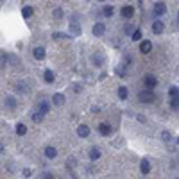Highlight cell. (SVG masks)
Masks as SVG:
<instances>
[{"label":"cell","instance_id":"6da1fadb","mask_svg":"<svg viewBox=\"0 0 179 179\" xmlns=\"http://www.w3.org/2000/svg\"><path fill=\"white\" fill-rule=\"evenodd\" d=\"M138 99L142 100V102H152L154 100V91L149 88V90H142L140 93H138Z\"/></svg>","mask_w":179,"mask_h":179},{"label":"cell","instance_id":"7a4b0ae2","mask_svg":"<svg viewBox=\"0 0 179 179\" xmlns=\"http://www.w3.org/2000/svg\"><path fill=\"white\" fill-rule=\"evenodd\" d=\"M70 32H72V36H79L81 34V27H79L77 16H72V20H70Z\"/></svg>","mask_w":179,"mask_h":179},{"label":"cell","instance_id":"3957f363","mask_svg":"<svg viewBox=\"0 0 179 179\" xmlns=\"http://www.w3.org/2000/svg\"><path fill=\"white\" fill-rule=\"evenodd\" d=\"M143 83H145V86H147V88H150V90H154V88L158 86V79H156L154 75H145Z\"/></svg>","mask_w":179,"mask_h":179},{"label":"cell","instance_id":"277c9868","mask_svg":"<svg viewBox=\"0 0 179 179\" xmlns=\"http://www.w3.org/2000/svg\"><path fill=\"white\" fill-rule=\"evenodd\" d=\"M165 13H167V6H165L163 2L154 4V14H156V16H161V14H165Z\"/></svg>","mask_w":179,"mask_h":179},{"label":"cell","instance_id":"5b68a950","mask_svg":"<svg viewBox=\"0 0 179 179\" xmlns=\"http://www.w3.org/2000/svg\"><path fill=\"white\" fill-rule=\"evenodd\" d=\"M163 31H165V25H163V21L156 20L154 23H152V32H154V34H161Z\"/></svg>","mask_w":179,"mask_h":179},{"label":"cell","instance_id":"8992f818","mask_svg":"<svg viewBox=\"0 0 179 179\" xmlns=\"http://www.w3.org/2000/svg\"><path fill=\"white\" fill-rule=\"evenodd\" d=\"M106 32V25L104 23H95L93 25V34L95 36H102Z\"/></svg>","mask_w":179,"mask_h":179},{"label":"cell","instance_id":"52a82bcc","mask_svg":"<svg viewBox=\"0 0 179 179\" xmlns=\"http://www.w3.org/2000/svg\"><path fill=\"white\" fill-rule=\"evenodd\" d=\"M77 134L81 138H88L90 136V127L88 126H79L77 127Z\"/></svg>","mask_w":179,"mask_h":179},{"label":"cell","instance_id":"ba28073f","mask_svg":"<svg viewBox=\"0 0 179 179\" xmlns=\"http://www.w3.org/2000/svg\"><path fill=\"white\" fill-rule=\"evenodd\" d=\"M140 169H142V174H143V176H147L149 172H150V163H149V159H142Z\"/></svg>","mask_w":179,"mask_h":179},{"label":"cell","instance_id":"9c48e42d","mask_svg":"<svg viewBox=\"0 0 179 179\" xmlns=\"http://www.w3.org/2000/svg\"><path fill=\"white\" fill-rule=\"evenodd\" d=\"M150 49H152V43L149 41V40H145V41L140 43V50H142L143 54H149L150 52Z\"/></svg>","mask_w":179,"mask_h":179},{"label":"cell","instance_id":"30bf717a","mask_svg":"<svg viewBox=\"0 0 179 179\" xmlns=\"http://www.w3.org/2000/svg\"><path fill=\"white\" fill-rule=\"evenodd\" d=\"M52 102H54L56 106H63V104H64V95H61V93H54Z\"/></svg>","mask_w":179,"mask_h":179},{"label":"cell","instance_id":"8fae6325","mask_svg":"<svg viewBox=\"0 0 179 179\" xmlns=\"http://www.w3.org/2000/svg\"><path fill=\"white\" fill-rule=\"evenodd\" d=\"M99 131H100L102 136H109V134H111V127L107 126V124H100V126H99Z\"/></svg>","mask_w":179,"mask_h":179},{"label":"cell","instance_id":"7c38bea8","mask_svg":"<svg viewBox=\"0 0 179 179\" xmlns=\"http://www.w3.org/2000/svg\"><path fill=\"white\" fill-rule=\"evenodd\" d=\"M49 109H50V104H49L47 100H41V102H40V106H38V111H41V113H45V115H47V113H49Z\"/></svg>","mask_w":179,"mask_h":179},{"label":"cell","instance_id":"4fadbf2b","mask_svg":"<svg viewBox=\"0 0 179 179\" xmlns=\"http://www.w3.org/2000/svg\"><path fill=\"white\" fill-rule=\"evenodd\" d=\"M133 13H134V9H133L131 6L122 7V16H124V18H131V16H133Z\"/></svg>","mask_w":179,"mask_h":179},{"label":"cell","instance_id":"5bb4252c","mask_svg":"<svg viewBox=\"0 0 179 179\" xmlns=\"http://www.w3.org/2000/svg\"><path fill=\"white\" fill-rule=\"evenodd\" d=\"M45 156H47V158H50V159H54L56 156H57V150H56L54 147H47V149H45Z\"/></svg>","mask_w":179,"mask_h":179},{"label":"cell","instance_id":"9a60e30c","mask_svg":"<svg viewBox=\"0 0 179 179\" xmlns=\"http://www.w3.org/2000/svg\"><path fill=\"white\" fill-rule=\"evenodd\" d=\"M34 57H36V59H43V57H45V49H43V47H36V49H34Z\"/></svg>","mask_w":179,"mask_h":179},{"label":"cell","instance_id":"2e32d148","mask_svg":"<svg viewBox=\"0 0 179 179\" xmlns=\"http://www.w3.org/2000/svg\"><path fill=\"white\" fill-rule=\"evenodd\" d=\"M118 97H120L122 100H126L127 97H129V91H127L126 86H120V88H118Z\"/></svg>","mask_w":179,"mask_h":179},{"label":"cell","instance_id":"e0dca14e","mask_svg":"<svg viewBox=\"0 0 179 179\" xmlns=\"http://www.w3.org/2000/svg\"><path fill=\"white\" fill-rule=\"evenodd\" d=\"M52 38L54 40H68L70 34H64V32H52Z\"/></svg>","mask_w":179,"mask_h":179},{"label":"cell","instance_id":"ac0fdd59","mask_svg":"<svg viewBox=\"0 0 179 179\" xmlns=\"http://www.w3.org/2000/svg\"><path fill=\"white\" fill-rule=\"evenodd\" d=\"M99 158H100V150H99L97 147H93L91 150H90V159H93L95 161V159H99Z\"/></svg>","mask_w":179,"mask_h":179},{"label":"cell","instance_id":"d6986e66","mask_svg":"<svg viewBox=\"0 0 179 179\" xmlns=\"http://www.w3.org/2000/svg\"><path fill=\"white\" fill-rule=\"evenodd\" d=\"M6 106L11 107V109H14V107H16V99H14V97H7V99H6Z\"/></svg>","mask_w":179,"mask_h":179},{"label":"cell","instance_id":"ffe728a7","mask_svg":"<svg viewBox=\"0 0 179 179\" xmlns=\"http://www.w3.org/2000/svg\"><path fill=\"white\" fill-rule=\"evenodd\" d=\"M54 79H56V75H54L52 70H45V81L47 83H52Z\"/></svg>","mask_w":179,"mask_h":179},{"label":"cell","instance_id":"44dd1931","mask_svg":"<svg viewBox=\"0 0 179 179\" xmlns=\"http://www.w3.org/2000/svg\"><path fill=\"white\" fill-rule=\"evenodd\" d=\"M25 133H27V127H25V124H18V126H16V134L23 136Z\"/></svg>","mask_w":179,"mask_h":179},{"label":"cell","instance_id":"7402d4cb","mask_svg":"<svg viewBox=\"0 0 179 179\" xmlns=\"http://www.w3.org/2000/svg\"><path fill=\"white\" fill-rule=\"evenodd\" d=\"M43 116H45V113H41V111H36V113H32V120H34V122H41Z\"/></svg>","mask_w":179,"mask_h":179},{"label":"cell","instance_id":"603a6c76","mask_svg":"<svg viewBox=\"0 0 179 179\" xmlns=\"http://www.w3.org/2000/svg\"><path fill=\"white\" fill-rule=\"evenodd\" d=\"M21 14H23V18H31L32 16V7H23V9H21Z\"/></svg>","mask_w":179,"mask_h":179},{"label":"cell","instance_id":"cb8c5ba5","mask_svg":"<svg viewBox=\"0 0 179 179\" xmlns=\"http://www.w3.org/2000/svg\"><path fill=\"white\" fill-rule=\"evenodd\" d=\"M170 106L174 109H179V97H170Z\"/></svg>","mask_w":179,"mask_h":179},{"label":"cell","instance_id":"d4e9b609","mask_svg":"<svg viewBox=\"0 0 179 179\" xmlns=\"http://www.w3.org/2000/svg\"><path fill=\"white\" fill-rule=\"evenodd\" d=\"M131 38H133V41H140V40H142V31L136 29V31L133 32V36H131Z\"/></svg>","mask_w":179,"mask_h":179},{"label":"cell","instance_id":"484cf974","mask_svg":"<svg viewBox=\"0 0 179 179\" xmlns=\"http://www.w3.org/2000/svg\"><path fill=\"white\" fill-rule=\"evenodd\" d=\"M169 93H170V97H179V88L177 86H172L169 90Z\"/></svg>","mask_w":179,"mask_h":179},{"label":"cell","instance_id":"4316f807","mask_svg":"<svg viewBox=\"0 0 179 179\" xmlns=\"http://www.w3.org/2000/svg\"><path fill=\"white\" fill-rule=\"evenodd\" d=\"M161 138H163V142H170L172 140V134H170L169 131H163L161 133Z\"/></svg>","mask_w":179,"mask_h":179},{"label":"cell","instance_id":"83f0119b","mask_svg":"<svg viewBox=\"0 0 179 179\" xmlns=\"http://www.w3.org/2000/svg\"><path fill=\"white\" fill-rule=\"evenodd\" d=\"M54 18H56V20H61V18H63V11L61 9H54Z\"/></svg>","mask_w":179,"mask_h":179},{"label":"cell","instance_id":"f1b7e54d","mask_svg":"<svg viewBox=\"0 0 179 179\" xmlns=\"http://www.w3.org/2000/svg\"><path fill=\"white\" fill-rule=\"evenodd\" d=\"M16 88H18V91H20V93H27V91H29V90H27L29 86H27V84H18Z\"/></svg>","mask_w":179,"mask_h":179},{"label":"cell","instance_id":"f546056e","mask_svg":"<svg viewBox=\"0 0 179 179\" xmlns=\"http://www.w3.org/2000/svg\"><path fill=\"white\" fill-rule=\"evenodd\" d=\"M104 14H106V16H111V14H113V7L106 6V7H104Z\"/></svg>","mask_w":179,"mask_h":179},{"label":"cell","instance_id":"4dcf8cb0","mask_svg":"<svg viewBox=\"0 0 179 179\" xmlns=\"http://www.w3.org/2000/svg\"><path fill=\"white\" fill-rule=\"evenodd\" d=\"M6 59H7V56H4V54H2V56H0V68H4V66H6Z\"/></svg>","mask_w":179,"mask_h":179},{"label":"cell","instance_id":"1f68e13d","mask_svg":"<svg viewBox=\"0 0 179 179\" xmlns=\"http://www.w3.org/2000/svg\"><path fill=\"white\" fill-rule=\"evenodd\" d=\"M23 176H25V177H31V170L25 169V170H23Z\"/></svg>","mask_w":179,"mask_h":179},{"label":"cell","instance_id":"d6a6232c","mask_svg":"<svg viewBox=\"0 0 179 179\" xmlns=\"http://www.w3.org/2000/svg\"><path fill=\"white\" fill-rule=\"evenodd\" d=\"M41 177H45V179H50V177H54L52 174H49V172H45V174H43Z\"/></svg>","mask_w":179,"mask_h":179},{"label":"cell","instance_id":"836d02e7","mask_svg":"<svg viewBox=\"0 0 179 179\" xmlns=\"http://www.w3.org/2000/svg\"><path fill=\"white\" fill-rule=\"evenodd\" d=\"M2 150H4V147H2V143H0V152H2Z\"/></svg>","mask_w":179,"mask_h":179},{"label":"cell","instance_id":"e575fe53","mask_svg":"<svg viewBox=\"0 0 179 179\" xmlns=\"http://www.w3.org/2000/svg\"><path fill=\"white\" fill-rule=\"evenodd\" d=\"M177 21H179V13H177Z\"/></svg>","mask_w":179,"mask_h":179},{"label":"cell","instance_id":"d590c367","mask_svg":"<svg viewBox=\"0 0 179 179\" xmlns=\"http://www.w3.org/2000/svg\"><path fill=\"white\" fill-rule=\"evenodd\" d=\"M100 2H104V0H100Z\"/></svg>","mask_w":179,"mask_h":179}]
</instances>
